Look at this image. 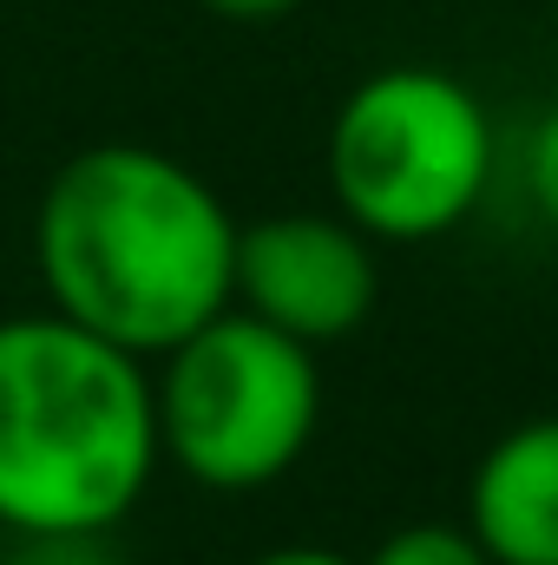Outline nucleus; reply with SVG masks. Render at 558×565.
Returning a JSON list of instances; mask_svg holds the SVG:
<instances>
[{"instance_id": "nucleus-1", "label": "nucleus", "mask_w": 558, "mask_h": 565, "mask_svg": "<svg viewBox=\"0 0 558 565\" xmlns=\"http://www.w3.org/2000/svg\"><path fill=\"white\" fill-rule=\"evenodd\" d=\"M33 270L46 309L158 362L230 309L237 217L158 145H86L40 191Z\"/></svg>"}, {"instance_id": "nucleus-2", "label": "nucleus", "mask_w": 558, "mask_h": 565, "mask_svg": "<svg viewBox=\"0 0 558 565\" xmlns=\"http://www.w3.org/2000/svg\"><path fill=\"white\" fill-rule=\"evenodd\" d=\"M158 460L151 362L60 309L0 316V533H119Z\"/></svg>"}, {"instance_id": "nucleus-3", "label": "nucleus", "mask_w": 558, "mask_h": 565, "mask_svg": "<svg viewBox=\"0 0 558 565\" xmlns=\"http://www.w3.org/2000/svg\"><path fill=\"white\" fill-rule=\"evenodd\" d=\"M335 211L375 244H433L460 231L500 171L486 99L440 66L368 73L329 126Z\"/></svg>"}, {"instance_id": "nucleus-4", "label": "nucleus", "mask_w": 558, "mask_h": 565, "mask_svg": "<svg viewBox=\"0 0 558 565\" xmlns=\"http://www.w3.org/2000/svg\"><path fill=\"white\" fill-rule=\"evenodd\" d=\"M151 402L158 454L184 480L257 493L277 487L322 427V362L230 302L151 362Z\"/></svg>"}, {"instance_id": "nucleus-5", "label": "nucleus", "mask_w": 558, "mask_h": 565, "mask_svg": "<svg viewBox=\"0 0 558 565\" xmlns=\"http://www.w3.org/2000/svg\"><path fill=\"white\" fill-rule=\"evenodd\" d=\"M382 264L375 237H362L342 211H277L237 224L230 302L250 309L302 349H329L375 316Z\"/></svg>"}, {"instance_id": "nucleus-6", "label": "nucleus", "mask_w": 558, "mask_h": 565, "mask_svg": "<svg viewBox=\"0 0 558 565\" xmlns=\"http://www.w3.org/2000/svg\"><path fill=\"white\" fill-rule=\"evenodd\" d=\"M466 533L493 565H558V415L506 427L473 460Z\"/></svg>"}, {"instance_id": "nucleus-7", "label": "nucleus", "mask_w": 558, "mask_h": 565, "mask_svg": "<svg viewBox=\"0 0 558 565\" xmlns=\"http://www.w3.org/2000/svg\"><path fill=\"white\" fill-rule=\"evenodd\" d=\"M362 565H493V559L480 553L466 520H415V526H395Z\"/></svg>"}, {"instance_id": "nucleus-8", "label": "nucleus", "mask_w": 558, "mask_h": 565, "mask_svg": "<svg viewBox=\"0 0 558 565\" xmlns=\"http://www.w3.org/2000/svg\"><path fill=\"white\" fill-rule=\"evenodd\" d=\"M0 565H126L112 533H7Z\"/></svg>"}, {"instance_id": "nucleus-9", "label": "nucleus", "mask_w": 558, "mask_h": 565, "mask_svg": "<svg viewBox=\"0 0 558 565\" xmlns=\"http://www.w3.org/2000/svg\"><path fill=\"white\" fill-rule=\"evenodd\" d=\"M526 191H533V211L558 231V99L539 113V126L526 139Z\"/></svg>"}, {"instance_id": "nucleus-10", "label": "nucleus", "mask_w": 558, "mask_h": 565, "mask_svg": "<svg viewBox=\"0 0 558 565\" xmlns=\"http://www.w3.org/2000/svg\"><path fill=\"white\" fill-rule=\"evenodd\" d=\"M217 20H237V26H270V20H289L302 0H204Z\"/></svg>"}, {"instance_id": "nucleus-11", "label": "nucleus", "mask_w": 558, "mask_h": 565, "mask_svg": "<svg viewBox=\"0 0 558 565\" xmlns=\"http://www.w3.org/2000/svg\"><path fill=\"white\" fill-rule=\"evenodd\" d=\"M244 565H362V559H342L329 546H270V553H257V559H244Z\"/></svg>"}]
</instances>
